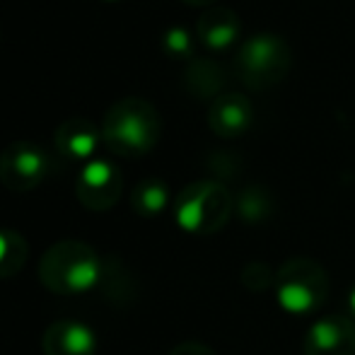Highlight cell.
<instances>
[{
  "label": "cell",
  "mask_w": 355,
  "mask_h": 355,
  "mask_svg": "<svg viewBox=\"0 0 355 355\" xmlns=\"http://www.w3.org/2000/svg\"><path fill=\"white\" fill-rule=\"evenodd\" d=\"M348 307H351L353 317H355V288L351 290V295H348Z\"/></svg>",
  "instance_id": "cell-17"
},
{
  "label": "cell",
  "mask_w": 355,
  "mask_h": 355,
  "mask_svg": "<svg viewBox=\"0 0 355 355\" xmlns=\"http://www.w3.org/2000/svg\"><path fill=\"white\" fill-rule=\"evenodd\" d=\"M167 46L172 49V51L177 53H184L189 49V37L184 29H172V32L167 34Z\"/></svg>",
  "instance_id": "cell-14"
},
{
  "label": "cell",
  "mask_w": 355,
  "mask_h": 355,
  "mask_svg": "<svg viewBox=\"0 0 355 355\" xmlns=\"http://www.w3.org/2000/svg\"><path fill=\"white\" fill-rule=\"evenodd\" d=\"M114 136L131 148H143L148 143V128L138 116H123L121 123L114 128Z\"/></svg>",
  "instance_id": "cell-6"
},
{
  "label": "cell",
  "mask_w": 355,
  "mask_h": 355,
  "mask_svg": "<svg viewBox=\"0 0 355 355\" xmlns=\"http://www.w3.org/2000/svg\"><path fill=\"white\" fill-rule=\"evenodd\" d=\"M244 121H247V114H244L239 107H230L223 112V123L227 128H242Z\"/></svg>",
  "instance_id": "cell-13"
},
{
  "label": "cell",
  "mask_w": 355,
  "mask_h": 355,
  "mask_svg": "<svg viewBox=\"0 0 355 355\" xmlns=\"http://www.w3.org/2000/svg\"><path fill=\"white\" fill-rule=\"evenodd\" d=\"M10 254H12V239H10L8 234L0 232V266H3V263H8Z\"/></svg>",
  "instance_id": "cell-15"
},
{
  "label": "cell",
  "mask_w": 355,
  "mask_h": 355,
  "mask_svg": "<svg viewBox=\"0 0 355 355\" xmlns=\"http://www.w3.org/2000/svg\"><path fill=\"white\" fill-rule=\"evenodd\" d=\"M271 58H273V42H271V39L259 37L247 46V61H249V66H252V68L266 66Z\"/></svg>",
  "instance_id": "cell-7"
},
{
  "label": "cell",
  "mask_w": 355,
  "mask_h": 355,
  "mask_svg": "<svg viewBox=\"0 0 355 355\" xmlns=\"http://www.w3.org/2000/svg\"><path fill=\"white\" fill-rule=\"evenodd\" d=\"M327 278L312 261H290L278 276L276 300L288 314L302 317L322 304Z\"/></svg>",
  "instance_id": "cell-1"
},
{
  "label": "cell",
  "mask_w": 355,
  "mask_h": 355,
  "mask_svg": "<svg viewBox=\"0 0 355 355\" xmlns=\"http://www.w3.org/2000/svg\"><path fill=\"white\" fill-rule=\"evenodd\" d=\"M234 39V27H215L211 29V34H208V44L211 46H218V49H223V46H227L230 42Z\"/></svg>",
  "instance_id": "cell-12"
},
{
  "label": "cell",
  "mask_w": 355,
  "mask_h": 355,
  "mask_svg": "<svg viewBox=\"0 0 355 355\" xmlns=\"http://www.w3.org/2000/svg\"><path fill=\"white\" fill-rule=\"evenodd\" d=\"M71 150L78 157H87L94 150V136L92 133H78V136L71 141Z\"/></svg>",
  "instance_id": "cell-11"
},
{
  "label": "cell",
  "mask_w": 355,
  "mask_h": 355,
  "mask_svg": "<svg viewBox=\"0 0 355 355\" xmlns=\"http://www.w3.org/2000/svg\"><path fill=\"white\" fill-rule=\"evenodd\" d=\"M17 169H19V174H24V177H37V174L44 169L42 155L34 153V150H27V153H22L17 157Z\"/></svg>",
  "instance_id": "cell-10"
},
{
  "label": "cell",
  "mask_w": 355,
  "mask_h": 355,
  "mask_svg": "<svg viewBox=\"0 0 355 355\" xmlns=\"http://www.w3.org/2000/svg\"><path fill=\"white\" fill-rule=\"evenodd\" d=\"M56 334H61V351L63 355H92L97 338L94 331L87 324L80 322H68L61 329H56Z\"/></svg>",
  "instance_id": "cell-4"
},
{
  "label": "cell",
  "mask_w": 355,
  "mask_h": 355,
  "mask_svg": "<svg viewBox=\"0 0 355 355\" xmlns=\"http://www.w3.org/2000/svg\"><path fill=\"white\" fill-rule=\"evenodd\" d=\"M138 198H141V206L145 213H159L167 206V191H164V187H159V184L145 187Z\"/></svg>",
  "instance_id": "cell-9"
},
{
  "label": "cell",
  "mask_w": 355,
  "mask_h": 355,
  "mask_svg": "<svg viewBox=\"0 0 355 355\" xmlns=\"http://www.w3.org/2000/svg\"><path fill=\"white\" fill-rule=\"evenodd\" d=\"M307 355H355V329L348 319H319L309 327Z\"/></svg>",
  "instance_id": "cell-2"
},
{
  "label": "cell",
  "mask_w": 355,
  "mask_h": 355,
  "mask_svg": "<svg viewBox=\"0 0 355 355\" xmlns=\"http://www.w3.org/2000/svg\"><path fill=\"white\" fill-rule=\"evenodd\" d=\"M177 223L189 232L203 230V223H206V196H193L189 201H184L177 211Z\"/></svg>",
  "instance_id": "cell-5"
},
{
  "label": "cell",
  "mask_w": 355,
  "mask_h": 355,
  "mask_svg": "<svg viewBox=\"0 0 355 355\" xmlns=\"http://www.w3.org/2000/svg\"><path fill=\"white\" fill-rule=\"evenodd\" d=\"M63 290H71V293H87L92 290L99 281V263L94 259V254H83V257H75L66 263L61 273Z\"/></svg>",
  "instance_id": "cell-3"
},
{
  "label": "cell",
  "mask_w": 355,
  "mask_h": 355,
  "mask_svg": "<svg viewBox=\"0 0 355 355\" xmlns=\"http://www.w3.org/2000/svg\"><path fill=\"white\" fill-rule=\"evenodd\" d=\"M174 355H213V353L198 346H184V348H179V351H174Z\"/></svg>",
  "instance_id": "cell-16"
},
{
  "label": "cell",
  "mask_w": 355,
  "mask_h": 355,
  "mask_svg": "<svg viewBox=\"0 0 355 355\" xmlns=\"http://www.w3.org/2000/svg\"><path fill=\"white\" fill-rule=\"evenodd\" d=\"M112 167H109L107 162H89L87 167L83 169V184H87V187L92 189H102L107 187L109 182H112Z\"/></svg>",
  "instance_id": "cell-8"
}]
</instances>
